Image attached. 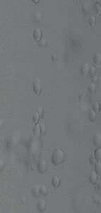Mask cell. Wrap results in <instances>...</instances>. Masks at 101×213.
<instances>
[{"label": "cell", "mask_w": 101, "mask_h": 213, "mask_svg": "<svg viewBox=\"0 0 101 213\" xmlns=\"http://www.w3.org/2000/svg\"><path fill=\"white\" fill-rule=\"evenodd\" d=\"M88 92L90 93V94H93L96 92V86L94 83H91L88 85Z\"/></svg>", "instance_id": "cell-16"}, {"label": "cell", "mask_w": 101, "mask_h": 213, "mask_svg": "<svg viewBox=\"0 0 101 213\" xmlns=\"http://www.w3.org/2000/svg\"><path fill=\"white\" fill-rule=\"evenodd\" d=\"M93 63L96 65H100L101 63V53H96L93 56Z\"/></svg>", "instance_id": "cell-9"}, {"label": "cell", "mask_w": 101, "mask_h": 213, "mask_svg": "<svg viewBox=\"0 0 101 213\" xmlns=\"http://www.w3.org/2000/svg\"><path fill=\"white\" fill-rule=\"evenodd\" d=\"M65 159V154L64 152L60 148H56L51 157V161L54 165H59L64 162Z\"/></svg>", "instance_id": "cell-1"}, {"label": "cell", "mask_w": 101, "mask_h": 213, "mask_svg": "<svg viewBox=\"0 0 101 213\" xmlns=\"http://www.w3.org/2000/svg\"><path fill=\"white\" fill-rule=\"evenodd\" d=\"M37 210L40 212L45 211L46 210V203L44 200H40L37 204Z\"/></svg>", "instance_id": "cell-8"}, {"label": "cell", "mask_w": 101, "mask_h": 213, "mask_svg": "<svg viewBox=\"0 0 101 213\" xmlns=\"http://www.w3.org/2000/svg\"><path fill=\"white\" fill-rule=\"evenodd\" d=\"M83 9H84V11L88 12V10H89V7H88V5L87 4H85V5L83 6Z\"/></svg>", "instance_id": "cell-27"}, {"label": "cell", "mask_w": 101, "mask_h": 213, "mask_svg": "<svg viewBox=\"0 0 101 213\" xmlns=\"http://www.w3.org/2000/svg\"><path fill=\"white\" fill-rule=\"evenodd\" d=\"M33 89L35 92V94H37V95H40L42 92V88H41L40 85H39L37 83H35L33 85Z\"/></svg>", "instance_id": "cell-10"}, {"label": "cell", "mask_w": 101, "mask_h": 213, "mask_svg": "<svg viewBox=\"0 0 101 213\" xmlns=\"http://www.w3.org/2000/svg\"><path fill=\"white\" fill-rule=\"evenodd\" d=\"M88 24L90 26L93 27L96 25V18L94 17H90L88 18Z\"/></svg>", "instance_id": "cell-18"}, {"label": "cell", "mask_w": 101, "mask_h": 213, "mask_svg": "<svg viewBox=\"0 0 101 213\" xmlns=\"http://www.w3.org/2000/svg\"><path fill=\"white\" fill-rule=\"evenodd\" d=\"M89 180L90 182L93 184V185H96L98 183V182L99 181V178H98V175L96 173V172H92L90 177H89Z\"/></svg>", "instance_id": "cell-4"}, {"label": "cell", "mask_w": 101, "mask_h": 213, "mask_svg": "<svg viewBox=\"0 0 101 213\" xmlns=\"http://www.w3.org/2000/svg\"><path fill=\"white\" fill-rule=\"evenodd\" d=\"M40 195H48V188L46 186H45V185L40 186Z\"/></svg>", "instance_id": "cell-15"}, {"label": "cell", "mask_w": 101, "mask_h": 213, "mask_svg": "<svg viewBox=\"0 0 101 213\" xmlns=\"http://www.w3.org/2000/svg\"><path fill=\"white\" fill-rule=\"evenodd\" d=\"M93 155L95 156V158L97 160H100L101 158V148H98L97 149H96L94 151V153H93Z\"/></svg>", "instance_id": "cell-13"}, {"label": "cell", "mask_w": 101, "mask_h": 213, "mask_svg": "<svg viewBox=\"0 0 101 213\" xmlns=\"http://www.w3.org/2000/svg\"><path fill=\"white\" fill-rule=\"evenodd\" d=\"M40 132H41V130H40V126H39V125L37 124V125L35 126V129H34L33 133L35 134V135H39V134H40Z\"/></svg>", "instance_id": "cell-22"}, {"label": "cell", "mask_w": 101, "mask_h": 213, "mask_svg": "<svg viewBox=\"0 0 101 213\" xmlns=\"http://www.w3.org/2000/svg\"><path fill=\"white\" fill-rule=\"evenodd\" d=\"M89 160H90V164H96V163H97V161H98V160H96V159L95 158L93 154H92L90 155V159H89Z\"/></svg>", "instance_id": "cell-21"}, {"label": "cell", "mask_w": 101, "mask_h": 213, "mask_svg": "<svg viewBox=\"0 0 101 213\" xmlns=\"http://www.w3.org/2000/svg\"><path fill=\"white\" fill-rule=\"evenodd\" d=\"M89 67L90 65L88 63H84L80 68V72L82 76H85L87 74H88V71H89Z\"/></svg>", "instance_id": "cell-5"}, {"label": "cell", "mask_w": 101, "mask_h": 213, "mask_svg": "<svg viewBox=\"0 0 101 213\" xmlns=\"http://www.w3.org/2000/svg\"><path fill=\"white\" fill-rule=\"evenodd\" d=\"M96 67L91 65L89 67V71H88V73L91 75V76H93L96 75Z\"/></svg>", "instance_id": "cell-19"}, {"label": "cell", "mask_w": 101, "mask_h": 213, "mask_svg": "<svg viewBox=\"0 0 101 213\" xmlns=\"http://www.w3.org/2000/svg\"><path fill=\"white\" fill-rule=\"evenodd\" d=\"M32 193L33 195L35 197H38L40 195V187L39 186H35L33 188H32Z\"/></svg>", "instance_id": "cell-12"}, {"label": "cell", "mask_w": 101, "mask_h": 213, "mask_svg": "<svg viewBox=\"0 0 101 213\" xmlns=\"http://www.w3.org/2000/svg\"><path fill=\"white\" fill-rule=\"evenodd\" d=\"M3 166H4V163L3 161H1V168L3 169Z\"/></svg>", "instance_id": "cell-28"}, {"label": "cell", "mask_w": 101, "mask_h": 213, "mask_svg": "<svg viewBox=\"0 0 101 213\" xmlns=\"http://www.w3.org/2000/svg\"><path fill=\"white\" fill-rule=\"evenodd\" d=\"M95 6H96V10L98 11V14H100V13H101V6H100V4H95Z\"/></svg>", "instance_id": "cell-26"}, {"label": "cell", "mask_w": 101, "mask_h": 213, "mask_svg": "<svg viewBox=\"0 0 101 213\" xmlns=\"http://www.w3.org/2000/svg\"><path fill=\"white\" fill-rule=\"evenodd\" d=\"M88 119L90 122H94L96 119H97V115H96V113L94 112V111H90V112L88 114Z\"/></svg>", "instance_id": "cell-11"}, {"label": "cell", "mask_w": 101, "mask_h": 213, "mask_svg": "<svg viewBox=\"0 0 101 213\" xmlns=\"http://www.w3.org/2000/svg\"><path fill=\"white\" fill-rule=\"evenodd\" d=\"M93 144L98 147H100L101 146V136L100 134H96L93 137Z\"/></svg>", "instance_id": "cell-7"}, {"label": "cell", "mask_w": 101, "mask_h": 213, "mask_svg": "<svg viewBox=\"0 0 101 213\" xmlns=\"http://www.w3.org/2000/svg\"><path fill=\"white\" fill-rule=\"evenodd\" d=\"M61 184V180L58 176H54L52 179V185L54 188H59Z\"/></svg>", "instance_id": "cell-6"}, {"label": "cell", "mask_w": 101, "mask_h": 213, "mask_svg": "<svg viewBox=\"0 0 101 213\" xmlns=\"http://www.w3.org/2000/svg\"><path fill=\"white\" fill-rule=\"evenodd\" d=\"M93 109L95 112H98L101 109V105H100L99 102H94L93 104Z\"/></svg>", "instance_id": "cell-17"}, {"label": "cell", "mask_w": 101, "mask_h": 213, "mask_svg": "<svg viewBox=\"0 0 101 213\" xmlns=\"http://www.w3.org/2000/svg\"><path fill=\"white\" fill-rule=\"evenodd\" d=\"M98 75H95L92 76V82H93V83H96V82L98 81Z\"/></svg>", "instance_id": "cell-25"}, {"label": "cell", "mask_w": 101, "mask_h": 213, "mask_svg": "<svg viewBox=\"0 0 101 213\" xmlns=\"http://www.w3.org/2000/svg\"><path fill=\"white\" fill-rule=\"evenodd\" d=\"M93 201H94L95 202H96V203H98V204H100V203H101V197H100L98 195L96 194V195H93Z\"/></svg>", "instance_id": "cell-20"}, {"label": "cell", "mask_w": 101, "mask_h": 213, "mask_svg": "<svg viewBox=\"0 0 101 213\" xmlns=\"http://www.w3.org/2000/svg\"><path fill=\"white\" fill-rule=\"evenodd\" d=\"M38 111H39L38 114H39V115H40V119H41V118L43 117V114H44V111H43V109L41 107H40V108H39Z\"/></svg>", "instance_id": "cell-24"}, {"label": "cell", "mask_w": 101, "mask_h": 213, "mask_svg": "<svg viewBox=\"0 0 101 213\" xmlns=\"http://www.w3.org/2000/svg\"><path fill=\"white\" fill-rule=\"evenodd\" d=\"M48 165L45 160L40 159L37 163V170L40 173H45L47 171Z\"/></svg>", "instance_id": "cell-2"}, {"label": "cell", "mask_w": 101, "mask_h": 213, "mask_svg": "<svg viewBox=\"0 0 101 213\" xmlns=\"http://www.w3.org/2000/svg\"><path fill=\"white\" fill-rule=\"evenodd\" d=\"M95 170H96V173L98 175H101V163L100 160H98L97 163L95 164Z\"/></svg>", "instance_id": "cell-14"}, {"label": "cell", "mask_w": 101, "mask_h": 213, "mask_svg": "<svg viewBox=\"0 0 101 213\" xmlns=\"http://www.w3.org/2000/svg\"><path fill=\"white\" fill-rule=\"evenodd\" d=\"M40 119V115H39V114H38V112H35V114H34L33 115V122L35 123V124H37V122H38V120Z\"/></svg>", "instance_id": "cell-23"}, {"label": "cell", "mask_w": 101, "mask_h": 213, "mask_svg": "<svg viewBox=\"0 0 101 213\" xmlns=\"http://www.w3.org/2000/svg\"><path fill=\"white\" fill-rule=\"evenodd\" d=\"M43 31L40 29H34L33 32V36L34 39L36 40L37 41H40L43 39Z\"/></svg>", "instance_id": "cell-3"}]
</instances>
